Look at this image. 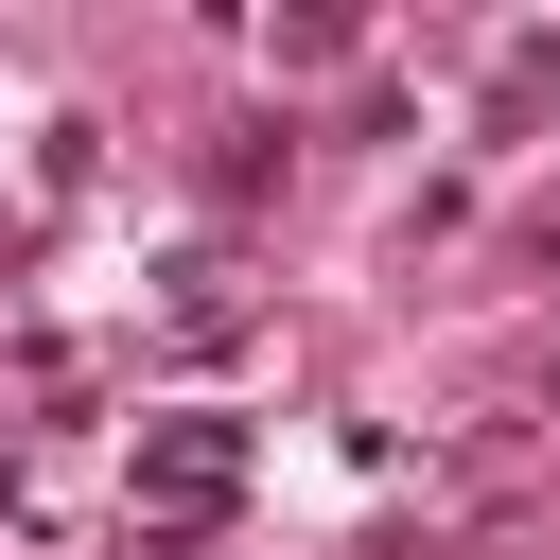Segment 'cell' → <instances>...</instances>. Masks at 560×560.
I'll use <instances>...</instances> for the list:
<instances>
[{
  "instance_id": "obj_1",
  "label": "cell",
  "mask_w": 560,
  "mask_h": 560,
  "mask_svg": "<svg viewBox=\"0 0 560 560\" xmlns=\"http://www.w3.org/2000/svg\"><path fill=\"white\" fill-rule=\"evenodd\" d=\"M140 472H158V508H228V438H158Z\"/></svg>"
}]
</instances>
